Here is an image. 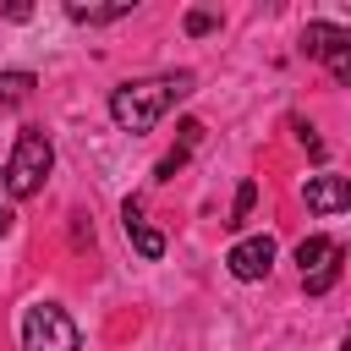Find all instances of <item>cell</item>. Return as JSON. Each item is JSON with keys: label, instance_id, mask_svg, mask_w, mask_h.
Masks as SVG:
<instances>
[{"label": "cell", "instance_id": "obj_1", "mask_svg": "<svg viewBox=\"0 0 351 351\" xmlns=\"http://www.w3.org/2000/svg\"><path fill=\"white\" fill-rule=\"evenodd\" d=\"M186 93H192V71H165V77L121 82V88L110 93V121H115L121 132L143 137V132H154V126L165 121V110H170L176 99H186Z\"/></svg>", "mask_w": 351, "mask_h": 351}, {"label": "cell", "instance_id": "obj_2", "mask_svg": "<svg viewBox=\"0 0 351 351\" xmlns=\"http://www.w3.org/2000/svg\"><path fill=\"white\" fill-rule=\"evenodd\" d=\"M49 170H55V148H49V137H44V126H22L16 132V148H11V159H5V192L22 203V197H33L44 181H49Z\"/></svg>", "mask_w": 351, "mask_h": 351}, {"label": "cell", "instance_id": "obj_3", "mask_svg": "<svg viewBox=\"0 0 351 351\" xmlns=\"http://www.w3.org/2000/svg\"><path fill=\"white\" fill-rule=\"evenodd\" d=\"M77 346H82V335L55 302H38L22 313V351H77Z\"/></svg>", "mask_w": 351, "mask_h": 351}, {"label": "cell", "instance_id": "obj_4", "mask_svg": "<svg viewBox=\"0 0 351 351\" xmlns=\"http://www.w3.org/2000/svg\"><path fill=\"white\" fill-rule=\"evenodd\" d=\"M340 241H329V236H307L302 247H296V263H302V285L313 291V296H324L335 280H340Z\"/></svg>", "mask_w": 351, "mask_h": 351}, {"label": "cell", "instance_id": "obj_5", "mask_svg": "<svg viewBox=\"0 0 351 351\" xmlns=\"http://www.w3.org/2000/svg\"><path fill=\"white\" fill-rule=\"evenodd\" d=\"M225 263H230V274L247 280V285H252V280H269V269H274V241H269V236H241Z\"/></svg>", "mask_w": 351, "mask_h": 351}, {"label": "cell", "instance_id": "obj_6", "mask_svg": "<svg viewBox=\"0 0 351 351\" xmlns=\"http://www.w3.org/2000/svg\"><path fill=\"white\" fill-rule=\"evenodd\" d=\"M302 197H307L313 214H340V208H351V186H346V176H307Z\"/></svg>", "mask_w": 351, "mask_h": 351}, {"label": "cell", "instance_id": "obj_7", "mask_svg": "<svg viewBox=\"0 0 351 351\" xmlns=\"http://www.w3.org/2000/svg\"><path fill=\"white\" fill-rule=\"evenodd\" d=\"M121 219H126V236H132V247H137L143 258H165V236L143 219V203H137V197L121 203Z\"/></svg>", "mask_w": 351, "mask_h": 351}, {"label": "cell", "instance_id": "obj_8", "mask_svg": "<svg viewBox=\"0 0 351 351\" xmlns=\"http://www.w3.org/2000/svg\"><path fill=\"white\" fill-rule=\"evenodd\" d=\"M340 49H351V33H346V27H335V22H307V33H302V55L329 60V55H340Z\"/></svg>", "mask_w": 351, "mask_h": 351}, {"label": "cell", "instance_id": "obj_9", "mask_svg": "<svg viewBox=\"0 0 351 351\" xmlns=\"http://www.w3.org/2000/svg\"><path fill=\"white\" fill-rule=\"evenodd\" d=\"M33 99V71H0V115Z\"/></svg>", "mask_w": 351, "mask_h": 351}, {"label": "cell", "instance_id": "obj_10", "mask_svg": "<svg viewBox=\"0 0 351 351\" xmlns=\"http://www.w3.org/2000/svg\"><path fill=\"white\" fill-rule=\"evenodd\" d=\"M66 16L71 22H121V16H132V0H121V5H82V0H71Z\"/></svg>", "mask_w": 351, "mask_h": 351}, {"label": "cell", "instance_id": "obj_11", "mask_svg": "<svg viewBox=\"0 0 351 351\" xmlns=\"http://www.w3.org/2000/svg\"><path fill=\"white\" fill-rule=\"evenodd\" d=\"M252 203H258V186H252V181H241V186H236V208H230V219H225V225L236 230V225L252 214Z\"/></svg>", "mask_w": 351, "mask_h": 351}, {"label": "cell", "instance_id": "obj_12", "mask_svg": "<svg viewBox=\"0 0 351 351\" xmlns=\"http://www.w3.org/2000/svg\"><path fill=\"white\" fill-rule=\"evenodd\" d=\"M186 154H192V148H176V154H165V159H159V170H154V176H159V181H170V176H176V170H181V165H186Z\"/></svg>", "mask_w": 351, "mask_h": 351}, {"label": "cell", "instance_id": "obj_13", "mask_svg": "<svg viewBox=\"0 0 351 351\" xmlns=\"http://www.w3.org/2000/svg\"><path fill=\"white\" fill-rule=\"evenodd\" d=\"M329 71H335V82H346V77H351V49H340V55H329Z\"/></svg>", "mask_w": 351, "mask_h": 351}, {"label": "cell", "instance_id": "obj_14", "mask_svg": "<svg viewBox=\"0 0 351 351\" xmlns=\"http://www.w3.org/2000/svg\"><path fill=\"white\" fill-rule=\"evenodd\" d=\"M186 33H214V16H208V11H192V16H186Z\"/></svg>", "mask_w": 351, "mask_h": 351}, {"label": "cell", "instance_id": "obj_15", "mask_svg": "<svg viewBox=\"0 0 351 351\" xmlns=\"http://www.w3.org/2000/svg\"><path fill=\"white\" fill-rule=\"evenodd\" d=\"M5 230H11V208L0 203V236H5Z\"/></svg>", "mask_w": 351, "mask_h": 351}]
</instances>
